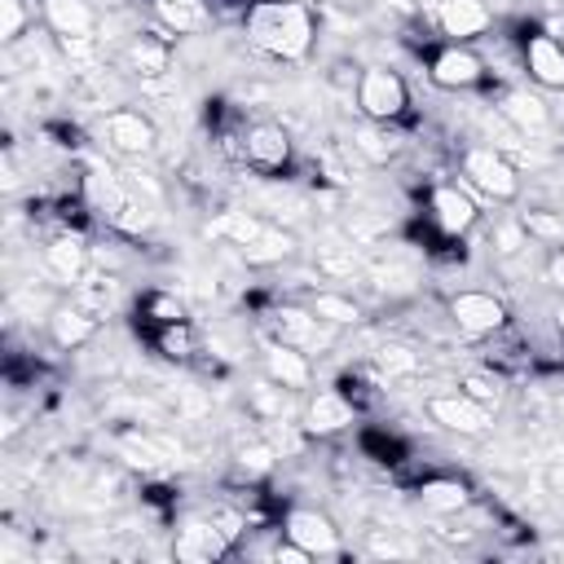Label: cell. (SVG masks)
<instances>
[{
    "mask_svg": "<svg viewBox=\"0 0 564 564\" xmlns=\"http://www.w3.org/2000/svg\"><path fill=\"white\" fill-rule=\"evenodd\" d=\"M242 35L269 62H304L317 44V13L304 0H256L242 13Z\"/></svg>",
    "mask_w": 564,
    "mask_h": 564,
    "instance_id": "1",
    "label": "cell"
},
{
    "mask_svg": "<svg viewBox=\"0 0 564 564\" xmlns=\"http://www.w3.org/2000/svg\"><path fill=\"white\" fill-rule=\"evenodd\" d=\"M458 172H463V185L476 189L489 203H516L520 198V172H516V163L502 145H489V141L485 145H463Z\"/></svg>",
    "mask_w": 564,
    "mask_h": 564,
    "instance_id": "2",
    "label": "cell"
},
{
    "mask_svg": "<svg viewBox=\"0 0 564 564\" xmlns=\"http://www.w3.org/2000/svg\"><path fill=\"white\" fill-rule=\"evenodd\" d=\"M352 97H357L361 119L370 123H397L410 110V84L392 66H361Z\"/></svg>",
    "mask_w": 564,
    "mask_h": 564,
    "instance_id": "3",
    "label": "cell"
},
{
    "mask_svg": "<svg viewBox=\"0 0 564 564\" xmlns=\"http://www.w3.org/2000/svg\"><path fill=\"white\" fill-rule=\"evenodd\" d=\"M445 313H449V326L467 339H498L511 322L507 313V300L485 291V286H467V291H454L445 300Z\"/></svg>",
    "mask_w": 564,
    "mask_h": 564,
    "instance_id": "4",
    "label": "cell"
},
{
    "mask_svg": "<svg viewBox=\"0 0 564 564\" xmlns=\"http://www.w3.org/2000/svg\"><path fill=\"white\" fill-rule=\"evenodd\" d=\"M97 137H101V145H106L110 154H119V159H145V154H154V145H159L154 119L141 115V110H132V106L106 110L101 123H97Z\"/></svg>",
    "mask_w": 564,
    "mask_h": 564,
    "instance_id": "5",
    "label": "cell"
},
{
    "mask_svg": "<svg viewBox=\"0 0 564 564\" xmlns=\"http://www.w3.org/2000/svg\"><path fill=\"white\" fill-rule=\"evenodd\" d=\"M427 79L445 93H467V88H480L489 79V66L485 57L471 48V44H441L432 57H427Z\"/></svg>",
    "mask_w": 564,
    "mask_h": 564,
    "instance_id": "6",
    "label": "cell"
},
{
    "mask_svg": "<svg viewBox=\"0 0 564 564\" xmlns=\"http://www.w3.org/2000/svg\"><path fill=\"white\" fill-rule=\"evenodd\" d=\"M295 159V145H291V132L273 119H256L242 128V163L260 176H273V172H286Z\"/></svg>",
    "mask_w": 564,
    "mask_h": 564,
    "instance_id": "7",
    "label": "cell"
},
{
    "mask_svg": "<svg viewBox=\"0 0 564 564\" xmlns=\"http://www.w3.org/2000/svg\"><path fill=\"white\" fill-rule=\"evenodd\" d=\"M427 220L436 225L441 238H463L471 234V225L480 220V207H476V194L458 181H436L427 189Z\"/></svg>",
    "mask_w": 564,
    "mask_h": 564,
    "instance_id": "8",
    "label": "cell"
},
{
    "mask_svg": "<svg viewBox=\"0 0 564 564\" xmlns=\"http://www.w3.org/2000/svg\"><path fill=\"white\" fill-rule=\"evenodd\" d=\"M423 410H427V419H432L436 427L458 432V436H485L489 423H494V410L480 405V401H476L471 392H463V388H454V392H432V397L423 401Z\"/></svg>",
    "mask_w": 564,
    "mask_h": 564,
    "instance_id": "9",
    "label": "cell"
},
{
    "mask_svg": "<svg viewBox=\"0 0 564 564\" xmlns=\"http://www.w3.org/2000/svg\"><path fill=\"white\" fill-rule=\"evenodd\" d=\"M282 538L295 542L308 560H317V555H339V524H335L326 511H317V507H291V511L282 516Z\"/></svg>",
    "mask_w": 564,
    "mask_h": 564,
    "instance_id": "10",
    "label": "cell"
},
{
    "mask_svg": "<svg viewBox=\"0 0 564 564\" xmlns=\"http://www.w3.org/2000/svg\"><path fill=\"white\" fill-rule=\"evenodd\" d=\"M432 26L449 40V44H471L494 26V9L485 0H441L432 9Z\"/></svg>",
    "mask_w": 564,
    "mask_h": 564,
    "instance_id": "11",
    "label": "cell"
},
{
    "mask_svg": "<svg viewBox=\"0 0 564 564\" xmlns=\"http://www.w3.org/2000/svg\"><path fill=\"white\" fill-rule=\"evenodd\" d=\"M300 423H304L308 436H339V432H348L357 423V405H352V397L344 388H317L308 397Z\"/></svg>",
    "mask_w": 564,
    "mask_h": 564,
    "instance_id": "12",
    "label": "cell"
},
{
    "mask_svg": "<svg viewBox=\"0 0 564 564\" xmlns=\"http://www.w3.org/2000/svg\"><path fill=\"white\" fill-rule=\"evenodd\" d=\"M40 4V18L44 26L66 44V53L75 44H88L93 31H97V9L88 0H35Z\"/></svg>",
    "mask_w": 564,
    "mask_h": 564,
    "instance_id": "13",
    "label": "cell"
},
{
    "mask_svg": "<svg viewBox=\"0 0 564 564\" xmlns=\"http://www.w3.org/2000/svg\"><path fill=\"white\" fill-rule=\"evenodd\" d=\"M524 70L538 88L564 93V40H555L551 31H533L524 35Z\"/></svg>",
    "mask_w": 564,
    "mask_h": 564,
    "instance_id": "14",
    "label": "cell"
},
{
    "mask_svg": "<svg viewBox=\"0 0 564 564\" xmlns=\"http://www.w3.org/2000/svg\"><path fill=\"white\" fill-rule=\"evenodd\" d=\"M264 375H269V383L286 388V392H304L313 383V361H308L304 348L282 344V339H269L264 344Z\"/></svg>",
    "mask_w": 564,
    "mask_h": 564,
    "instance_id": "15",
    "label": "cell"
},
{
    "mask_svg": "<svg viewBox=\"0 0 564 564\" xmlns=\"http://www.w3.org/2000/svg\"><path fill=\"white\" fill-rule=\"evenodd\" d=\"M97 317H101V313H93L88 304L70 300V304H57L44 322H48V335H53L57 348H84V344L97 335Z\"/></svg>",
    "mask_w": 564,
    "mask_h": 564,
    "instance_id": "16",
    "label": "cell"
},
{
    "mask_svg": "<svg viewBox=\"0 0 564 564\" xmlns=\"http://www.w3.org/2000/svg\"><path fill=\"white\" fill-rule=\"evenodd\" d=\"M44 269L57 278V282H79L84 278V269H88V247H84V238H75V234H57L48 247H44Z\"/></svg>",
    "mask_w": 564,
    "mask_h": 564,
    "instance_id": "17",
    "label": "cell"
},
{
    "mask_svg": "<svg viewBox=\"0 0 564 564\" xmlns=\"http://www.w3.org/2000/svg\"><path fill=\"white\" fill-rule=\"evenodd\" d=\"M498 110L511 119V128H516V132H542V128L551 123V106H546L538 93H524V88L507 93Z\"/></svg>",
    "mask_w": 564,
    "mask_h": 564,
    "instance_id": "18",
    "label": "cell"
},
{
    "mask_svg": "<svg viewBox=\"0 0 564 564\" xmlns=\"http://www.w3.org/2000/svg\"><path fill=\"white\" fill-rule=\"evenodd\" d=\"M308 308H313L330 330H339V326H357V322H361V304H357L348 291H335V286L313 291V295H308Z\"/></svg>",
    "mask_w": 564,
    "mask_h": 564,
    "instance_id": "19",
    "label": "cell"
},
{
    "mask_svg": "<svg viewBox=\"0 0 564 564\" xmlns=\"http://www.w3.org/2000/svg\"><path fill=\"white\" fill-rule=\"evenodd\" d=\"M154 4V18L167 26V31H176V35H194V31H203L207 26V0H150Z\"/></svg>",
    "mask_w": 564,
    "mask_h": 564,
    "instance_id": "20",
    "label": "cell"
},
{
    "mask_svg": "<svg viewBox=\"0 0 564 564\" xmlns=\"http://www.w3.org/2000/svg\"><path fill=\"white\" fill-rule=\"evenodd\" d=\"M419 502L423 511H436V516H454L467 507V485L463 480H449V476H432L419 485Z\"/></svg>",
    "mask_w": 564,
    "mask_h": 564,
    "instance_id": "21",
    "label": "cell"
},
{
    "mask_svg": "<svg viewBox=\"0 0 564 564\" xmlns=\"http://www.w3.org/2000/svg\"><path fill=\"white\" fill-rule=\"evenodd\" d=\"M229 551V533L225 529H207V524H194V529H185L181 538H176V555H185V560H216V555H225Z\"/></svg>",
    "mask_w": 564,
    "mask_h": 564,
    "instance_id": "22",
    "label": "cell"
},
{
    "mask_svg": "<svg viewBox=\"0 0 564 564\" xmlns=\"http://www.w3.org/2000/svg\"><path fill=\"white\" fill-rule=\"evenodd\" d=\"M352 150H357V154H366L370 163H388V159L401 150V137L392 132V123H370V119H366V128L357 132Z\"/></svg>",
    "mask_w": 564,
    "mask_h": 564,
    "instance_id": "23",
    "label": "cell"
},
{
    "mask_svg": "<svg viewBox=\"0 0 564 564\" xmlns=\"http://www.w3.org/2000/svg\"><path fill=\"white\" fill-rule=\"evenodd\" d=\"M154 344H159V352H163V357H172V361H189V357L198 352V339H194L189 317L163 322V326L154 330Z\"/></svg>",
    "mask_w": 564,
    "mask_h": 564,
    "instance_id": "24",
    "label": "cell"
},
{
    "mask_svg": "<svg viewBox=\"0 0 564 564\" xmlns=\"http://www.w3.org/2000/svg\"><path fill=\"white\" fill-rule=\"evenodd\" d=\"M128 53H132V66H137L141 75H163V70H167V44L154 40V35H137Z\"/></svg>",
    "mask_w": 564,
    "mask_h": 564,
    "instance_id": "25",
    "label": "cell"
},
{
    "mask_svg": "<svg viewBox=\"0 0 564 564\" xmlns=\"http://www.w3.org/2000/svg\"><path fill=\"white\" fill-rule=\"evenodd\" d=\"M524 234L529 238H538V242H560L564 238V220H555V216H546V212H524Z\"/></svg>",
    "mask_w": 564,
    "mask_h": 564,
    "instance_id": "26",
    "label": "cell"
},
{
    "mask_svg": "<svg viewBox=\"0 0 564 564\" xmlns=\"http://www.w3.org/2000/svg\"><path fill=\"white\" fill-rule=\"evenodd\" d=\"M463 392H471V397H476L480 405H489V410L502 401V383L489 379V375H467V379H463Z\"/></svg>",
    "mask_w": 564,
    "mask_h": 564,
    "instance_id": "27",
    "label": "cell"
},
{
    "mask_svg": "<svg viewBox=\"0 0 564 564\" xmlns=\"http://www.w3.org/2000/svg\"><path fill=\"white\" fill-rule=\"evenodd\" d=\"M0 9H4L0 35H4V40H18V35H22V26H26V4H22V0H0Z\"/></svg>",
    "mask_w": 564,
    "mask_h": 564,
    "instance_id": "28",
    "label": "cell"
},
{
    "mask_svg": "<svg viewBox=\"0 0 564 564\" xmlns=\"http://www.w3.org/2000/svg\"><path fill=\"white\" fill-rule=\"evenodd\" d=\"M379 366H383L388 375H392V370H414V352H410V348H397V344H392V348H379Z\"/></svg>",
    "mask_w": 564,
    "mask_h": 564,
    "instance_id": "29",
    "label": "cell"
},
{
    "mask_svg": "<svg viewBox=\"0 0 564 564\" xmlns=\"http://www.w3.org/2000/svg\"><path fill=\"white\" fill-rule=\"evenodd\" d=\"M546 282H551L555 291H564V247L551 251V260H546Z\"/></svg>",
    "mask_w": 564,
    "mask_h": 564,
    "instance_id": "30",
    "label": "cell"
},
{
    "mask_svg": "<svg viewBox=\"0 0 564 564\" xmlns=\"http://www.w3.org/2000/svg\"><path fill=\"white\" fill-rule=\"evenodd\" d=\"M383 4H392V9H401V13H414V0H383Z\"/></svg>",
    "mask_w": 564,
    "mask_h": 564,
    "instance_id": "31",
    "label": "cell"
},
{
    "mask_svg": "<svg viewBox=\"0 0 564 564\" xmlns=\"http://www.w3.org/2000/svg\"><path fill=\"white\" fill-rule=\"evenodd\" d=\"M551 115H555V119H560V128H564V101H560V106H555Z\"/></svg>",
    "mask_w": 564,
    "mask_h": 564,
    "instance_id": "32",
    "label": "cell"
}]
</instances>
